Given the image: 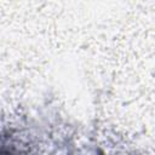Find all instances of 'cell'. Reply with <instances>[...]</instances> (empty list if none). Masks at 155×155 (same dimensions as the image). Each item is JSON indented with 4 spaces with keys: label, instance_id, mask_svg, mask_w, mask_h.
<instances>
[{
    "label": "cell",
    "instance_id": "cell-1",
    "mask_svg": "<svg viewBox=\"0 0 155 155\" xmlns=\"http://www.w3.org/2000/svg\"><path fill=\"white\" fill-rule=\"evenodd\" d=\"M0 155H22L18 150L13 148H8L5 145H0Z\"/></svg>",
    "mask_w": 155,
    "mask_h": 155
}]
</instances>
